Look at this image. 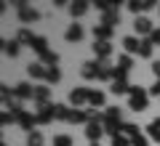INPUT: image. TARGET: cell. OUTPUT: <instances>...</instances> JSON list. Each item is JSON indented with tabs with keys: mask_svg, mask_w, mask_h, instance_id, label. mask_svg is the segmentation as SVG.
<instances>
[{
	"mask_svg": "<svg viewBox=\"0 0 160 146\" xmlns=\"http://www.w3.org/2000/svg\"><path fill=\"white\" fill-rule=\"evenodd\" d=\"M91 146H102V144H99V141H93V144H91Z\"/></svg>",
	"mask_w": 160,
	"mask_h": 146,
	"instance_id": "cell-37",
	"label": "cell"
},
{
	"mask_svg": "<svg viewBox=\"0 0 160 146\" xmlns=\"http://www.w3.org/2000/svg\"><path fill=\"white\" fill-rule=\"evenodd\" d=\"M80 74L86 80H102V74H104V61H88V64H83V69H80Z\"/></svg>",
	"mask_w": 160,
	"mask_h": 146,
	"instance_id": "cell-2",
	"label": "cell"
},
{
	"mask_svg": "<svg viewBox=\"0 0 160 146\" xmlns=\"http://www.w3.org/2000/svg\"><path fill=\"white\" fill-rule=\"evenodd\" d=\"M16 122L22 125L24 130H29V133H32V125L38 122V117H32L29 112H24V109H22V112H16Z\"/></svg>",
	"mask_w": 160,
	"mask_h": 146,
	"instance_id": "cell-6",
	"label": "cell"
},
{
	"mask_svg": "<svg viewBox=\"0 0 160 146\" xmlns=\"http://www.w3.org/2000/svg\"><path fill=\"white\" fill-rule=\"evenodd\" d=\"M93 35H96V40H107L112 37V27H104V24H99V27H93Z\"/></svg>",
	"mask_w": 160,
	"mask_h": 146,
	"instance_id": "cell-14",
	"label": "cell"
},
{
	"mask_svg": "<svg viewBox=\"0 0 160 146\" xmlns=\"http://www.w3.org/2000/svg\"><path fill=\"white\" fill-rule=\"evenodd\" d=\"M139 56H152V40H142V48H139Z\"/></svg>",
	"mask_w": 160,
	"mask_h": 146,
	"instance_id": "cell-27",
	"label": "cell"
},
{
	"mask_svg": "<svg viewBox=\"0 0 160 146\" xmlns=\"http://www.w3.org/2000/svg\"><path fill=\"white\" fill-rule=\"evenodd\" d=\"M152 72L158 74V80H160V61H152Z\"/></svg>",
	"mask_w": 160,
	"mask_h": 146,
	"instance_id": "cell-35",
	"label": "cell"
},
{
	"mask_svg": "<svg viewBox=\"0 0 160 146\" xmlns=\"http://www.w3.org/2000/svg\"><path fill=\"white\" fill-rule=\"evenodd\" d=\"M118 69L128 72V69H131V59H128V56H120V59H118Z\"/></svg>",
	"mask_w": 160,
	"mask_h": 146,
	"instance_id": "cell-31",
	"label": "cell"
},
{
	"mask_svg": "<svg viewBox=\"0 0 160 146\" xmlns=\"http://www.w3.org/2000/svg\"><path fill=\"white\" fill-rule=\"evenodd\" d=\"M112 146H131V138L123 135V133H115L112 135Z\"/></svg>",
	"mask_w": 160,
	"mask_h": 146,
	"instance_id": "cell-24",
	"label": "cell"
},
{
	"mask_svg": "<svg viewBox=\"0 0 160 146\" xmlns=\"http://www.w3.org/2000/svg\"><path fill=\"white\" fill-rule=\"evenodd\" d=\"M109 93H131V85H128V80H112V88H109Z\"/></svg>",
	"mask_w": 160,
	"mask_h": 146,
	"instance_id": "cell-12",
	"label": "cell"
},
{
	"mask_svg": "<svg viewBox=\"0 0 160 146\" xmlns=\"http://www.w3.org/2000/svg\"><path fill=\"white\" fill-rule=\"evenodd\" d=\"M147 133H149V138H152V141H160V128H158V125H147Z\"/></svg>",
	"mask_w": 160,
	"mask_h": 146,
	"instance_id": "cell-30",
	"label": "cell"
},
{
	"mask_svg": "<svg viewBox=\"0 0 160 146\" xmlns=\"http://www.w3.org/2000/svg\"><path fill=\"white\" fill-rule=\"evenodd\" d=\"M27 72H29V77H35V80H38V77H46V67H43L40 61L29 64V67H27Z\"/></svg>",
	"mask_w": 160,
	"mask_h": 146,
	"instance_id": "cell-16",
	"label": "cell"
},
{
	"mask_svg": "<svg viewBox=\"0 0 160 146\" xmlns=\"http://www.w3.org/2000/svg\"><path fill=\"white\" fill-rule=\"evenodd\" d=\"M149 93H152V96H160V80L152 85V88H149Z\"/></svg>",
	"mask_w": 160,
	"mask_h": 146,
	"instance_id": "cell-34",
	"label": "cell"
},
{
	"mask_svg": "<svg viewBox=\"0 0 160 146\" xmlns=\"http://www.w3.org/2000/svg\"><path fill=\"white\" fill-rule=\"evenodd\" d=\"M86 11H88V3H86V0H78V3H69V13H72V16H83Z\"/></svg>",
	"mask_w": 160,
	"mask_h": 146,
	"instance_id": "cell-15",
	"label": "cell"
},
{
	"mask_svg": "<svg viewBox=\"0 0 160 146\" xmlns=\"http://www.w3.org/2000/svg\"><path fill=\"white\" fill-rule=\"evenodd\" d=\"M133 29H136V35H152V32H155L152 21H149V19H144V16L133 21Z\"/></svg>",
	"mask_w": 160,
	"mask_h": 146,
	"instance_id": "cell-8",
	"label": "cell"
},
{
	"mask_svg": "<svg viewBox=\"0 0 160 146\" xmlns=\"http://www.w3.org/2000/svg\"><path fill=\"white\" fill-rule=\"evenodd\" d=\"M155 3H149V0H142V3H136V0H133V3H128V8H131L133 13H139V11H147V8H152Z\"/></svg>",
	"mask_w": 160,
	"mask_h": 146,
	"instance_id": "cell-21",
	"label": "cell"
},
{
	"mask_svg": "<svg viewBox=\"0 0 160 146\" xmlns=\"http://www.w3.org/2000/svg\"><path fill=\"white\" fill-rule=\"evenodd\" d=\"M155 125H158V128H160V117H158V120H155Z\"/></svg>",
	"mask_w": 160,
	"mask_h": 146,
	"instance_id": "cell-36",
	"label": "cell"
},
{
	"mask_svg": "<svg viewBox=\"0 0 160 146\" xmlns=\"http://www.w3.org/2000/svg\"><path fill=\"white\" fill-rule=\"evenodd\" d=\"M149 40H152V45H158L160 43V29H155V32L149 35Z\"/></svg>",
	"mask_w": 160,
	"mask_h": 146,
	"instance_id": "cell-33",
	"label": "cell"
},
{
	"mask_svg": "<svg viewBox=\"0 0 160 146\" xmlns=\"http://www.w3.org/2000/svg\"><path fill=\"white\" fill-rule=\"evenodd\" d=\"M88 93H91L88 88H72V90H69V104H72V106L86 104L88 101Z\"/></svg>",
	"mask_w": 160,
	"mask_h": 146,
	"instance_id": "cell-4",
	"label": "cell"
},
{
	"mask_svg": "<svg viewBox=\"0 0 160 146\" xmlns=\"http://www.w3.org/2000/svg\"><path fill=\"white\" fill-rule=\"evenodd\" d=\"M86 135L91 138V144H93V141H99L104 135V125L102 122H88L86 125Z\"/></svg>",
	"mask_w": 160,
	"mask_h": 146,
	"instance_id": "cell-7",
	"label": "cell"
},
{
	"mask_svg": "<svg viewBox=\"0 0 160 146\" xmlns=\"http://www.w3.org/2000/svg\"><path fill=\"white\" fill-rule=\"evenodd\" d=\"M59 80H62V72L56 67H48L46 69V82H59Z\"/></svg>",
	"mask_w": 160,
	"mask_h": 146,
	"instance_id": "cell-23",
	"label": "cell"
},
{
	"mask_svg": "<svg viewBox=\"0 0 160 146\" xmlns=\"http://www.w3.org/2000/svg\"><path fill=\"white\" fill-rule=\"evenodd\" d=\"M131 146H147V138H144V135H136V138L131 141Z\"/></svg>",
	"mask_w": 160,
	"mask_h": 146,
	"instance_id": "cell-32",
	"label": "cell"
},
{
	"mask_svg": "<svg viewBox=\"0 0 160 146\" xmlns=\"http://www.w3.org/2000/svg\"><path fill=\"white\" fill-rule=\"evenodd\" d=\"M93 51H96L99 61H107V56L112 53V45H109L107 40H96V43H93Z\"/></svg>",
	"mask_w": 160,
	"mask_h": 146,
	"instance_id": "cell-5",
	"label": "cell"
},
{
	"mask_svg": "<svg viewBox=\"0 0 160 146\" xmlns=\"http://www.w3.org/2000/svg\"><path fill=\"white\" fill-rule=\"evenodd\" d=\"M27 146H46V141H43V135H40L38 130H32L29 138H27Z\"/></svg>",
	"mask_w": 160,
	"mask_h": 146,
	"instance_id": "cell-22",
	"label": "cell"
},
{
	"mask_svg": "<svg viewBox=\"0 0 160 146\" xmlns=\"http://www.w3.org/2000/svg\"><path fill=\"white\" fill-rule=\"evenodd\" d=\"M123 133H126V135H131V141L136 138V135H142V133H139V128H136V125H131V122H126V125H123Z\"/></svg>",
	"mask_w": 160,
	"mask_h": 146,
	"instance_id": "cell-28",
	"label": "cell"
},
{
	"mask_svg": "<svg viewBox=\"0 0 160 146\" xmlns=\"http://www.w3.org/2000/svg\"><path fill=\"white\" fill-rule=\"evenodd\" d=\"M88 104L91 106H104V93L102 90H91L88 93Z\"/></svg>",
	"mask_w": 160,
	"mask_h": 146,
	"instance_id": "cell-18",
	"label": "cell"
},
{
	"mask_svg": "<svg viewBox=\"0 0 160 146\" xmlns=\"http://www.w3.org/2000/svg\"><path fill=\"white\" fill-rule=\"evenodd\" d=\"M13 96H16V98H35V88L29 82H22V85H16Z\"/></svg>",
	"mask_w": 160,
	"mask_h": 146,
	"instance_id": "cell-10",
	"label": "cell"
},
{
	"mask_svg": "<svg viewBox=\"0 0 160 146\" xmlns=\"http://www.w3.org/2000/svg\"><path fill=\"white\" fill-rule=\"evenodd\" d=\"M19 40H6V43H3V53H6V56H19Z\"/></svg>",
	"mask_w": 160,
	"mask_h": 146,
	"instance_id": "cell-13",
	"label": "cell"
},
{
	"mask_svg": "<svg viewBox=\"0 0 160 146\" xmlns=\"http://www.w3.org/2000/svg\"><path fill=\"white\" fill-rule=\"evenodd\" d=\"M102 24H104V27H115V24H120L118 11H109V13H104V16H102Z\"/></svg>",
	"mask_w": 160,
	"mask_h": 146,
	"instance_id": "cell-20",
	"label": "cell"
},
{
	"mask_svg": "<svg viewBox=\"0 0 160 146\" xmlns=\"http://www.w3.org/2000/svg\"><path fill=\"white\" fill-rule=\"evenodd\" d=\"M35 101H38V106L40 104H48V85H38L35 88Z\"/></svg>",
	"mask_w": 160,
	"mask_h": 146,
	"instance_id": "cell-17",
	"label": "cell"
},
{
	"mask_svg": "<svg viewBox=\"0 0 160 146\" xmlns=\"http://www.w3.org/2000/svg\"><path fill=\"white\" fill-rule=\"evenodd\" d=\"M123 48H126L128 53H139V48H142V43H139L136 37H126V40H123Z\"/></svg>",
	"mask_w": 160,
	"mask_h": 146,
	"instance_id": "cell-19",
	"label": "cell"
},
{
	"mask_svg": "<svg viewBox=\"0 0 160 146\" xmlns=\"http://www.w3.org/2000/svg\"><path fill=\"white\" fill-rule=\"evenodd\" d=\"M64 37H67V43H80V40H83V27H80V24H72Z\"/></svg>",
	"mask_w": 160,
	"mask_h": 146,
	"instance_id": "cell-11",
	"label": "cell"
},
{
	"mask_svg": "<svg viewBox=\"0 0 160 146\" xmlns=\"http://www.w3.org/2000/svg\"><path fill=\"white\" fill-rule=\"evenodd\" d=\"M53 146H72V135H56Z\"/></svg>",
	"mask_w": 160,
	"mask_h": 146,
	"instance_id": "cell-29",
	"label": "cell"
},
{
	"mask_svg": "<svg viewBox=\"0 0 160 146\" xmlns=\"http://www.w3.org/2000/svg\"><path fill=\"white\" fill-rule=\"evenodd\" d=\"M35 40H38V37H35L29 29H22V32H19V43H29V45H35Z\"/></svg>",
	"mask_w": 160,
	"mask_h": 146,
	"instance_id": "cell-26",
	"label": "cell"
},
{
	"mask_svg": "<svg viewBox=\"0 0 160 146\" xmlns=\"http://www.w3.org/2000/svg\"><path fill=\"white\" fill-rule=\"evenodd\" d=\"M131 101H128V106L133 109V112H142V109H147V90L139 88V85H131Z\"/></svg>",
	"mask_w": 160,
	"mask_h": 146,
	"instance_id": "cell-1",
	"label": "cell"
},
{
	"mask_svg": "<svg viewBox=\"0 0 160 146\" xmlns=\"http://www.w3.org/2000/svg\"><path fill=\"white\" fill-rule=\"evenodd\" d=\"M19 19H22V21H38V11L29 8L27 3H22V6H19Z\"/></svg>",
	"mask_w": 160,
	"mask_h": 146,
	"instance_id": "cell-9",
	"label": "cell"
},
{
	"mask_svg": "<svg viewBox=\"0 0 160 146\" xmlns=\"http://www.w3.org/2000/svg\"><path fill=\"white\" fill-rule=\"evenodd\" d=\"M51 120H56V104H40L38 106V122L46 125Z\"/></svg>",
	"mask_w": 160,
	"mask_h": 146,
	"instance_id": "cell-3",
	"label": "cell"
},
{
	"mask_svg": "<svg viewBox=\"0 0 160 146\" xmlns=\"http://www.w3.org/2000/svg\"><path fill=\"white\" fill-rule=\"evenodd\" d=\"M32 48L38 51V56H46V53H48V43H46L43 37H38V40H35V45H32Z\"/></svg>",
	"mask_w": 160,
	"mask_h": 146,
	"instance_id": "cell-25",
	"label": "cell"
}]
</instances>
